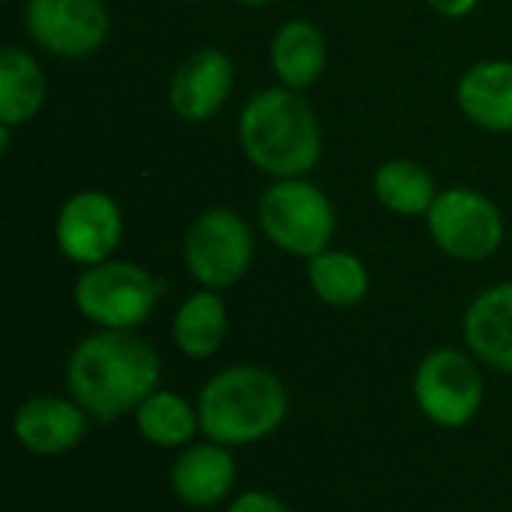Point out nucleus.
Masks as SVG:
<instances>
[{"label":"nucleus","mask_w":512,"mask_h":512,"mask_svg":"<svg viewBox=\"0 0 512 512\" xmlns=\"http://www.w3.org/2000/svg\"><path fill=\"white\" fill-rule=\"evenodd\" d=\"M45 99H48V78L39 60L18 45H3L0 48V123L12 129L30 123L42 111Z\"/></svg>","instance_id":"nucleus-19"},{"label":"nucleus","mask_w":512,"mask_h":512,"mask_svg":"<svg viewBox=\"0 0 512 512\" xmlns=\"http://www.w3.org/2000/svg\"><path fill=\"white\" fill-rule=\"evenodd\" d=\"M189 3H195V0H189Z\"/></svg>","instance_id":"nucleus-25"},{"label":"nucleus","mask_w":512,"mask_h":512,"mask_svg":"<svg viewBox=\"0 0 512 512\" xmlns=\"http://www.w3.org/2000/svg\"><path fill=\"white\" fill-rule=\"evenodd\" d=\"M228 336V306L219 291L201 288L189 294L171 321L174 348L186 360H210L222 351Z\"/></svg>","instance_id":"nucleus-17"},{"label":"nucleus","mask_w":512,"mask_h":512,"mask_svg":"<svg viewBox=\"0 0 512 512\" xmlns=\"http://www.w3.org/2000/svg\"><path fill=\"white\" fill-rule=\"evenodd\" d=\"M378 204L396 216H426L438 198L435 177L414 159H387L372 177Z\"/></svg>","instance_id":"nucleus-21"},{"label":"nucleus","mask_w":512,"mask_h":512,"mask_svg":"<svg viewBox=\"0 0 512 512\" xmlns=\"http://www.w3.org/2000/svg\"><path fill=\"white\" fill-rule=\"evenodd\" d=\"M162 291V279L141 264L108 258L81 270L72 300L96 330H138L156 312Z\"/></svg>","instance_id":"nucleus-4"},{"label":"nucleus","mask_w":512,"mask_h":512,"mask_svg":"<svg viewBox=\"0 0 512 512\" xmlns=\"http://www.w3.org/2000/svg\"><path fill=\"white\" fill-rule=\"evenodd\" d=\"M234 3H240V6H267L270 0H234Z\"/></svg>","instance_id":"nucleus-24"},{"label":"nucleus","mask_w":512,"mask_h":512,"mask_svg":"<svg viewBox=\"0 0 512 512\" xmlns=\"http://www.w3.org/2000/svg\"><path fill=\"white\" fill-rule=\"evenodd\" d=\"M24 24L39 48L66 60L99 51L111 30L102 0H27Z\"/></svg>","instance_id":"nucleus-10"},{"label":"nucleus","mask_w":512,"mask_h":512,"mask_svg":"<svg viewBox=\"0 0 512 512\" xmlns=\"http://www.w3.org/2000/svg\"><path fill=\"white\" fill-rule=\"evenodd\" d=\"M225 512H291L288 504L273 495V492H264V489H249V492H240L228 501V510Z\"/></svg>","instance_id":"nucleus-22"},{"label":"nucleus","mask_w":512,"mask_h":512,"mask_svg":"<svg viewBox=\"0 0 512 512\" xmlns=\"http://www.w3.org/2000/svg\"><path fill=\"white\" fill-rule=\"evenodd\" d=\"M426 3L441 18H465L477 9L480 0H426Z\"/></svg>","instance_id":"nucleus-23"},{"label":"nucleus","mask_w":512,"mask_h":512,"mask_svg":"<svg viewBox=\"0 0 512 512\" xmlns=\"http://www.w3.org/2000/svg\"><path fill=\"white\" fill-rule=\"evenodd\" d=\"M234 90V60L222 48L192 51L171 75L168 105L183 123H207Z\"/></svg>","instance_id":"nucleus-12"},{"label":"nucleus","mask_w":512,"mask_h":512,"mask_svg":"<svg viewBox=\"0 0 512 512\" xmlns=\"http://www.w3.org/2000/svg\"><path fill=\"white\" fill-rule=\"evenodd\" d=\"M90 414L66 393H36L24 399L12 414V435L18 447L30 456H66L90 432Z\"/></svg>","instance_id":"nucleus-11"},{"label":"nucleus","mask_w":512,"mask_h":512,"mask_svg":"<svg viewBox=\"0 0 512 512\" xmlns=\"http://www.w3.org/2000/svg\"><path fill=\"white\" fill-rule=\"evenodd\" d=\"M471 351L435 348L414 372V402L438 429H465L477 420L486 399V378Z\"/></svg>","instance_id":"nucleus-6"},{"label":"nucleus","mask_w":512,"mask_h":512,"mask_svg":"<svg viewBox=\"0 0 512 512\" xmlns=\"http://www.w3.org/2000/svg\"><path fill=\"white\" fill-rule=\"evenodd\" d=\"M258 225L276 249L309 261L330 249L336 207L330 195L306 177L273 180L258 201Z\"/></svg>","instance_id":"nucleus-5"},{"label":"nucleus","mask_w":512,"mask_h":512,"mask_svg":"<svg viewBox=\"0 0 512 512\" xmlns=\"http://www.w3.org/2000/svg\"><path fill=\"white\" fill-rule=\"evenodd\" d=\"M54 240L60 255L78 267H93L114 258L123 240L120 204L99 189L75 192L72 198L63 201L57 213Z\"/></svg>","instance_id":"nucleus-9"},{"label":"nucleus","mask_w":512,"mask_h":512,"mask_svg":"<svg viewBox=\"0 0 512 512\" xmlns=\"http://www.w3.org/2000/svg\"><path fill=\"white\" fill-rule=\"evenodd\" d=\"M201 435L222 447L240 450L261 444L282 429L291 411L285 381L258 363L219 369L195 396Z\"/></svg>","instance_id":"nucleus-2"},{"label":"nucleus","mask_w":512,"mask_h":512,"mask_svg":"<svg viewBox=\"0 0 512 512\" xmlns=\"http://www.w3.org/2000/svg\"><path fill=\"white\" fill-rule=\"evenodd\" d=\"M306 276L312 294L333 309H351L360 306L369 294V270L366 264L345 249H324L315 258L306 261Z\"/></svg>","instance_id":"nucleus-20"},{"label":"nucleus","mask_w":512,"mask_h":512,"mask_svg":"<svg viewBox=\"0 0 512 512\" xmlns=\"http://www.w3.org/2000/svg\"><path fill=\"white\" fill-rule=\"evenodd\" d=\"M237 138L246 162L273 180L306 177L321 159V126L312 105L282 84L249 96Z\"/></svg>","instance_id":"nucleus-3"},{"label":"nucleus","mask_w":512,"mask_h":512,"mask_svg":"<svg viewBox=\"0 0 512 512\" xmlns=\"http://www.w3.org/2000/svg\"><path fill=\"white\" fill-rule=\"evenodd\" d=\"M159 378V354L135 330H93L72 348L63 369L66 393L102 426L132 417L162 387Z\"/></svg>","instance_id":"nucleus-1"},{"label":"nucleus","mask_w":512,"mask_h":512,"mask_svg":"<svg viewBox=\"0 0 512 512\" xmlns=\"http://www.w3.org/2000/svg\"><path fill=\"white\" fill-rule=\"evenodd\" d=\"M462 336L480 366L512 375V282L492 285L471 300Z\"/></svg>","instance_id":"nucleus-14"},{"label":"nucleus","mask_w":512,"mask_h":512,"mask_svg":"<svg viewBox=\"0 0 512 512\" xmlns=\"http://www.w3.org/2000/svg\"><path fill=\"white\" fill-rule=\"evenodd\" d=\"M426 228L435 246L462 264L489 261L504 243V213L501 207L471 186H453L438 192L432 210L426 213Z\"/></svg>","instance_id":"nucleus-8"},{"label":"nucleus","mask_w":512,"mask_h":512,"mask_svg":"<svg viewBox=\"0 0 512 512\" xmlns=\"http://www.w3.org/2000/svg\"><path fill=\"white\" fill-rule=\"evenodd\" d=\"M171 492L183 507L210 510L234 498L237 489V459L231 447L216 441H195L177 450L168 474Z\"/></svg>","instance_id":"nucleus-13"},{"label":"nucleus","mask_w":512,"mask_h":512,"mask_svg":"<svg viewBox=\"0 0 512 512\" xmlns=\"http://www.w3.org/2000/svg\"><path fill=\"white\" fill-rule=\"evenodd\" d=\"M462 114L486 132H512V60H480L456 84Z\"/></svg>","instance_id":"nucleus-15"},{"label":"nucleus","mask_w":512,"mask_h":512,"mask_svg":"<svg viewBox=\"0 0 512 512\" xmlns=\"http://www.w3.org/2000/svg\"><path fill=\"white\" fill-rule=\"evenodd\" d=\"M255 237L249 222L231 207H210L192 219L183 237V264L189 276L210 291H228L249 273Z\"/></svg>","instance_id":"nucleus-7"},{"label":"nucleus","mask_w":512,"mask_h":512,"mask_svg":"<svg viewBox=\"0 0 512 512\" xmlns=\"http://www.w3.org/2000/svg\"><path fill=\"white\" fill-rule=\"evenodd\" d=\"M270 66L282 87L288 90H309L327 66V39L318 24L306 18L285 21L270 42Z\"/></svg>","instance_id":"nucleus-16"},{"label":"nucleus","mask_w":512,"mask_h":512,"mask_svg":"<svg viewBox=\"0 0 512 512\" xmlns=\"http://www.w3.org/2000/svg\"><path fill=\"white\" fill-rule=\"evenodd\" d=\"M135 432L156 450H183L201 435L198 405L177 390H153L132 414Z\"/></svg>","instance_id":"nucleus-18"}]
</instances>
